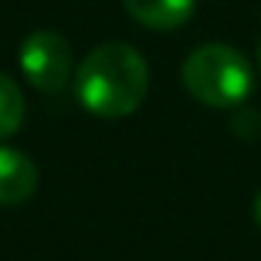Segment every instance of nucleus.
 Returning a JSON list of instances; mask_svg holds the SVG:
<instances>
[{
    "label": "nucleus",
    "instance_id": "1",
    "mask_svg": "<svg viewBox=\"0 0 261 261\" xmlns=\"http://www.w3.org/2000/svg\"><path fill=\"white\" fill-rule=\"evenodd\" d=\"M148 83L151 74L145 56L120 40L95 46L80 62L74 77L80 105L101 120H120L136 114L148 95Z\"/></svg>",
    "mask_w": 261,
    "mask_h": 261
},
{
    "label": "nucleus",
    "instance_id": "2",
    "mask_svg": "<svg viewBox=\"0 0 261 261\" xmlns=\"http://www.w3.org/2000/svg\"><path fill=\"white\" fill-rule=\"evenodd\" d=\"M185 89L209 108H237L255 86L249 59L227 43H203L181 62Z\"/></svg>",
    "mask_w": 261,
    "mask_h": 261
},
{
    "label": "nucleus",
    "instance_id": "3",
    "mask_svg": "<svg viewBox=\"0 0 261 261\" xmlns=\"http://www.w3.org/2000/svg\"><path fill=\"white\" fill-rule=\"evenodd\" d=\"M19 65L34 89L62 92L74 74V53L59 31H34L19 49Z\"/></svg>",
    "mask_w": 261,
    "mask_h": 261
},
{
    "label": "nucleus",
    "instance_id": "4",
    "mask_svg": "<svg viewBox=\"0 0 261 261\" xmlns=\"http://www.w3.org/2000/svg\"><path fill=\"white\" fill-rule=\"evenodd\" d=\"M40 172L34 160L10 145H0V206H22L34 197Z\"/></svg>",
    "mask_w": 261,
    "mask_h": 261
},
{
    "label": "nucleus",
    "instance_id": "5",
    "mask_svg": "<svg viewBox=\"0 0 261 261\" xmlns=\"http://www.w3.org/2000/svg\"><path fill=\"white\" fill-rule=\"evenodd\" d=\"M123 7L145 28L172 31V28H181L194 16L197 0H123Z\"/></svg>",
    "mask_w": 261,
    "mask_h": 261
},
{
    "label": "nucleus",
    "instance_id": "6",
    "mask_svg": "<svg viewBox=\"0 0 261 261\" xmlns=\"http://www.w3.org/2000/svg\"><path fill=\"white\" fill-rule=\"evenodd\" d=\"M25 123V95L19 83L0 71V139L16 136Z\"/></svg>",
    "mask_w": 261,
    "mask_h": 261
},
{
    "label": "nucleus",
    "instance_id": "7",
    "mask_svg": "<svg viewBox=\"0 0 261 261\" xmlns=\"http://www.w3.org/2000/svg\"><path fill=\"white\" fill-rule=\"evenodd\" d=\"M252 215H255V224L261 227V191H258V197H255V203H252Z\"/></svg>",
    "mask_w": 261,
    "mask_h": 261
},
{
    "label": "nucleus",
    "instance_id": "8",
    "mask_svg": "<svg viewBox=\"0 0 261 261\" xmlns=\"http://www.w3.org/2000/svg\"><path fill=\"white\" fill-rule=\"evenodd\" d=\"M258 71H261V43H258Z\"/></svg>",
    "mask_w": 261,
    "mask_h": 261
}]
</instances>
